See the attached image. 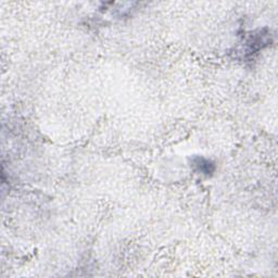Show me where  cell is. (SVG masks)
Listing matches in <instances>:
<instances>
[{"instance_id": "6da1fadb", "label": "cell", "mask_w": 278, "mask_h": 278, "mask_svg": "<svg viewBox=\"0 0 278 278\" xmlns=\"http://www.w3.org/2000/svg\"><path fill=\"white\" fill-rule=\"evenodd\" d=\"M193 166L197 168L199 173H202L204 175H211L214 172V164L209 161L208 159L202 157H196L193 159Z\"/></svg>"}]
</instances>
